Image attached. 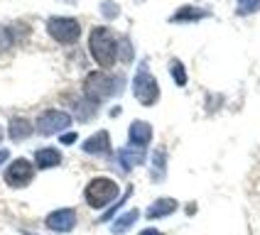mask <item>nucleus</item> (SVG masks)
Masks as SVG:
<instances>
[{"label": "nucleus", "instance_id": "f257e3e1", "mask_svg": "<svg viewBox=\"0 0 260 235\" xmlns=\"http://www.w3.org/2000/svg\"><path fill=\"white\" fill-rule=\"evenodd\" d=\"M88 52L101 69H111L118 61V40L108 27H93L88 37Z\"/></svg>", "mask_w": 260, "mask_h": 235}, {"label": "nucleus", "instance_id": "f03ea898", "mask_svg": "<svg viewBox=\"0 0 260 235\" xmlns=\"http://www.w3.org/2000/svg\"><path fill=\"white\" fill-rule=\"evenodd\" d=\"M118 196H120V189H118L116 181L108 179V176H96V179H91L86 184V189H84L86 204L91 206V208H96V211L111 206Z\"/></svg>", "mask_w": 260, "mask_h": 235}, {"label": "nucleus", "instance_id": "7ed1b4c3", "mask_svg": "<svg viewBox=\"0 0 260 235\" xmlns=\"http://www.w3.org/2000/svg\"><path fill=\"white\" fill-rule=\"evenodd\" d=\"M125 86L123 76H106V73L96 71L86 76V84H84V93H86L88 101H103L108 96H116L120 93V88Z\"/></svg>", "mask_w": 260, "mask_h": 235}, {"label": "nucleus", "instance_id": "20e7f679", "mask_svg": "<svg viewBox=\"0 0 260 235\" xmlns=\"http://www.w3.org/2000/svg\"><path fill=\"white\" fill-rule=\"evenodd\" d=\"M133 93L140 105H155L159 98V86H157V79L150 73L147 66H140L135 71V79H133Z\"/></svg>", "mask_w": 260, "mask_h": 235}, {"label": "nucleus", "instance_id": "39448f33", "mask_svg": "<svg viewBox=\"0 0 260 235\" xmlns=\"http://www.w3.org/2000/svg\"><path fill=\"white\" fill-rule=\"evenodd\" d=\"M47 32L52 40L61 44H74L81 34V25L74 17H49L47 20Z\"/></svg>", "mask_w": 260, "mask_h": 235}, {"label": "nucleus", "instance_id": "423d86ee", "mask_svg": "<svg viewBox=\"0 0 260 235\" xmlns=\"http://www.w3.org/2000/svg\"><path fill=\"white\" fill-rule=\"evenodd\" d=\"M5 184L8 186H13V189H25L29 181L35 179V169H32V164L29 160H15L13 164H8V169H5Z\"/></svg>", "mask_w": 260, "mask_h": 235}, {"label": "nucleus", "instance_id": "0eeeda50", "mask_svg": "<svg viewBox=\"0 0 260 235\" xmlns=\"http://www.w3.org/2000/svg\"><path fill=\"white\" fill-rule=\"evenodd\" d=\"M69 125H72V115L64 113V110H44V113H40L37 123H35L40 135H54V132H61Z\"/></svg>", "mask_w": 260, "mask_h": 235}, {"label": "nucleus", "instance_id": "6e6552de", "mask_svg": "<svg viewBox=\"0 0 260 235\" xmlns=\"http://www.w3.org/2000/svg\"><path fill=\"white\" fill-rule=\"evenodd\" d=\"M44 223L54 233H72L74 225H76V211L74 208H59L54 213H49Z\"/></svg>", "mask_w": 260, "mask_h": 235}, {"label": "nucleus", "instance_id": "1a4fd4ad", "mask_svg": "<svg viewBox=\"0 0 260 235\" xmlns=\"http://www.w3.org/2000/svg\"><path fill=\"white\" fill-rule=\"evenodd\" d=\"M152 140V128L150 123H143V120H135L133 125L128 128V145L138 147V149H145Z\"/></svg>", "mask_w": 260, "mask_h": 235}, {"label": "nucleus", "instance_id": "9d476101", "mask_svg": "<svg viewBox=\"0 0 260 235\" xmlns=\"http://www.w3.org/2000/svg\"><path fill=\"white\" fill-rule=\"evenodd\" d=\"M84 152L86 154H111V135L106 130H99L84 142Z\"/></svg>", "mask_w": 260, "mask_h": 235}, {"label": "nucleus", "instance_id": "9b49d317", "mask_svg": "<svg viewBox=\"0 0 260 235\" xmlns=\"http://www.w3.org/2000/svg\"><path fill=\"white\" fill-rule=\"evenodd\" d=\"M177 201L174 199H157V201H152V204L147 206V211H145V218L147 220H157V218H165V216H170L177 211Z\"/></svg>", "mask_w": 260, "mask_h": 235}, {"label": "nucleus", "instance_id": "f8f14e48", "mask_svg": "<svg viewBox=\"0 0 260 235\" xmlns=\"http://www.w3.org/2000/svg\"><path fill=\"white\" fill-rule=\"evenodd\" d=\"M118 162H120V169L123 172H130L133 167L143 164L145 162V149H138V147H123L118 149Z\"/></svg>", "mask_w": 260, "mask_h": 235}, {"label": "nucleus", "instance_id": "ddd939ff", "mask_svg": "<svg viewBox=\"0 0 260 235\" xmlns=\"http://www.w3.org/2000/svg\"><path fill=\"white\" fill-rule=\"evenodd\" d=\"M59 164H61V152L54 147H42V149L35 152V167L37 169H52Z\"/></svg>", "mask_w": 260, "mask_h": 235}, {"label": "nucleus", "instance_id": "4468645a", "mask_svg": "<svg viewBox=\"0 0 260 235\" xmlns=\"http://www.w3.org/2000/svg\"><path fill=\"white\" fill-rule=\"evenodd\" d=\"M202 17H209V10L197 8V5H182L177 13L172 15V22H197Z\"/></svg>", "mask_w": 260, "mask_h": 235}, {"label": "nucleus", "instance_id": "2eb2a0df", "mask_svg": "<svg viewBox=\"0 0 260 235\" xmlns=\"http://www.w3.org/2000/svg\"><path fill=\"white\" fill-rule=\"evenodd\" d=\"M138 216H140V211H138V208H130L128 213H123V216H120V218H118L116 223L111 225V230H113V233H116V235L125 233V230H128L130 225H133V223L138 220Z\"/></svg>", "mask_w": 260, "mask_h": 235}, {"label": "nucleus", "instance_id": "dca6fc26", "mask_svg": "<svg viewBox=\"0 0 260 235\" xmlns=\"http://www.w3.org/2000/svg\"><path fill=\"white\" fill-rule=\"evenodd\" d=\"M29 132H32L29 120H25V118H13V120H10V137H13V140H25Z\"/></svg>", "mask_w": 260, "mask_h": 235}, {"label": "nucleus", "instance_id": "f3484780", "mask_svg": "<svg viewBox=\"0 0 260 235\" xmlns=\"http://www.w3.org/2000/svg\"><path fill=\"white\" fill-rule=\"evenodd\" d=\"M170 71H172L174 84H177V86H184V84H187V71H184L182 61H177V59H174L172 64H170Z\"/></svg>", "mask_w": 260, "mask_h": 235}, {"label": "nucleus", "instance_id": "a211bd4d", "mask_svg": "<svg viewBox=\"0 0 260 235\" xmlns=\"http://www.w3.org/2000/svg\"><path fill=\"white\" fill-rule=\"evenodd\" d=\"M152 164H155V179H162V174H165V149L159 147V149H155V154H152Z\"/></svg>", "mask_w": 260, "mask_h": 235}, {"label": "nucleus", "instance_id": "6ab92c4d", "mask_svg": "<svg viewBox=\"0 0 260 235\" xmlns=\"http://www.w3.org/2000/svg\"><path fill=\"white\" fill-rule=\"evenodd\" d=\"M260 8V0H238V15L255 13Z\"/></svg>", "mask_w": 260, "mask_h": 235}, {"label": "nucleus", "instance_id": "aec40b11", "mask_svg": "<svg viewBox=\"0 0 260 235\" xmlns=\"http://www.w3.org/2000/svg\"><path fill=\"white\" fill-rule=\"evenodd\" d=\"M13 44V37H10V32L5 27H0V52H5L8 47Z\"/></svg>", "mask_w": 260, "mask_h": 235}, {"label": "nucleus", "instance_id": "412c9836", "mask_svg": "<svg viewBox=\"0 0 260 235\" xmlns=\"http://www.w3.org/2000/svg\"><path fill=\"white\" fill-rule=\"evenodd\" d=\"M61 142H64V145H74V142H76V132H67V135H61Z\"/></svg>", "mask_w": 260, "mask_h": 235}, {"label": "nucleus", "instance_id": "4be33fe9", "mask_svg": "<svg viewBox=\"0 0 260 235\" xmlns=\"http://www.w3.org/2000/svg\"><path fill=\"white\" fill-rule=\"evenodd\" d=\"M101 10H103L106 15H116V13H118L116 5H108V3H106V5H101Z\"/></svg>", "mask_w": 260, "mask_h": 235}, {"label": "nucleus", "instance_id": "5701e85b", "mask_svg": "<svg viewBox=\"0 0 260 235\" xmlns=\"http://www.w3.org/2000/svg\"><path fill=\"white\" fill-rule=\"evenodd\" d=\"M140 235H165V233L157 230V228H145V230H140Z\"/></svg>", "mask_w": 260, "mask_h": 235}, {"label": "nucleus", "instance_id": "b1692460", "mask_svg": "<svg viewBox=\"0 0 260 235\" xmlns=\"http://www.w3.org/2000/svg\"><path fill=\"white\" fill-rule=\"evenodd\" d=\"M5 160H8V149H0V164H3Z\"/></svg>", "mask_w": 260, "mask_h": 235}]
</instances>
